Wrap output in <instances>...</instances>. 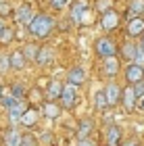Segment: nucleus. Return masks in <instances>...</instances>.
<instances>
[{"label": "nucleus", "instance_id": "29", "mask_svg": "<svg viewBox=\"0 0 144 146\" xmlns=\"http://www.w3.org/2000/svg\"><path fill=\"white\" fill-rule=\"evenodd\" d=\"M50 6L54 11H63L65 6H69V0H50Z\"/></svg>", "mask_w": 144, "mask_h": 146}, {"label": "nucleus", "instance_id": "22", "mask_svg": "<svg viewBox=\"0 0 144 146\" xmlns=\"http://www.w3.org/2000/svg\"><path fill=\"white\" fill-rule=\"evenodd\" d=\"M61 92H63V84L61 82H50L48 84V92H46V96H48V100H56L58 96H61Z\"/></svg>", "mask_w": 144, "mask_h": 146}, {"label": "nucleus", "instance_id": "10", "mask_svg": "<svg viewBox=\"0 0 144 146\" xmlns=\"http://www.w3.org/2000/svg\"><path fill=\"white\" fill-rule=\"evenodd\" d=\"M61 104H56L54 100H46L42 104V115L46 117V119H58L61 117Z\"/></svg>", "mask_w": 144, "mask_h": 146}, {"label": "nucleus", "instance_id": "40", "mask_svg": "<svg viewBox=\"0 0 144 146\" xmlns=\"http://www.w3.org/2000/svg\"><path fill=\"white\" fill-rule=\"evenodd\" d=\"M140 48H144V34H142V40H140Z\"/></svg>", "mask_w": 144, "mask_h": 146}, {"label": "nucleus", "instance_id": "23", "mask_svg": "<svg viewBox=\"0 0 144 146\" xmlns=\"http://www.w3.org/2000/svg\"><path fill=\"white\" fill-rule=\"evenodd\" d=\"M94 107H96L98 111L109 109V100H107V96H104V90H98L96 94H94Z\"/></svg>", "mask_w": 144, "mask_h": 146}, {"label": "nucleus", "instance_id": "25", "mask_svg": "<svg viewBox=\"0 0 144 146\" xmlns=\"http://www.w3.org/2000/svg\"><path fill=\"white\" fill-rule=\"evenodd\" d=\"M136 50H138V46H136V44H125V46H123V50H121V54H123L125 61H134Z\"/></svg>", "mask_w": 144, "mask_h": 146}, {"label": "nucleus", "instance_id": "16", "mask_svg": "<svg viewBox=\"0 0 144 146\" xmlns=\"http://www.w3.org/2000/svg\"><path fill=\"white\" fill-rule=\"evenodd\" d=\"M27 109L23 104V100H17L13 107L9 109V121H11V125H15V123H19V119H21V115H23V111Z\"/></svg>", "mask_w": 144, "mask_h": 146}, {"label": "nucleus", "instance_id": "28", "mask_svg": "<svg viewBox=\"0 0 144 146\" xmlns=\"http://www.w3.org/2000/svg\"><path fill=\"white\" fill-rule=\"evenodd\" d=\"M132 88H134V94H136V98H142V96H144V79H142V82H136V84H132Z\"/></svg>", "mask_w": 144, "mask_h": 146}, {"label": "nucleus", "instance_id": "31", "mask_svg": "<svg viewBox=\"0 0 144 146\" xmlns=\"http://www.w3.org/2000/svg\"><path fill=\"white\" fill-rule=\"evenodd\" d=\"M11 69V58L9 54H0V71H6Z\"/></svg>", "mask_w": 144, "mask_h": 146}, {"label": "nucleus", "instance_id": "15", "mask_svg": "<svg viewBox=\"0 0 144 146\" xmlns=\"http://www.w3.org/2000/svg\"><path fill=\"white\" fill-rule=\"evenodd\" d=\"M84 79H86V71H84V67H73L69 71V75H67V84L71 86H82L84 84Z\"/></svg>", "mask_w": 144, "mask_h": 146}, {"label": "nucleus", "instance_id": "12", "mask_svg": "<svg viewBox=\"0 0 144 146\" xmlns=\"http://www.w3.org/2000/svg\"><path fill=\"white\" fill-rule=\"evenodd\" d=\"M121 102H123V107H125V111H134V109H136V102H138V98H136L132 86H127V88L121 92Z\"/></svg>", "mask_w": 144, "mask_h": 146}, {"label": "nucleus", "instance_id": "3", "mask_svg": "<svg viewBox=\"0 0 144 146\" xmlns=\"http://www.w3.org/2000/svg\"><path fill=\"white\" fill-rule=\"evenodd\" d=\"M58 98H61V109H67V111L75 109L77 100H80V96H77V88H75V86H71V84H65Z\"/></svg>", "mask_w": 144, "mask_h": 146}, {"label": "nucleus", "instance_id": "33", "mask_svg": "<svg viewBox=\"0 0 144 146\" xmlns=\"http://www.w3.org/2000/svg\"><path fill=\"white\" fill-rule=\"evenodd\" d=\"M0 100H2V104H4L6 109H11L13 104H15V102L19 100V98H15V96H4V98H0Z\"/></svg>", "mask_w": 144, "mask_h": 146}, {"label": "nucleus", "instance_id": "7", "mask_svg": "<svg viewBox=\"0 0 144 146\" xmlns=\"http://www.w3.org/2000/svg\"><path fill=\"white\" fill-rule=\"evenodd\" d=\"M100 23H102L104 31H113L117 25H119V15H117L115 11H104L102 17H100Z\"/></svg>", "mask_w": 144, "mask_h": 146}, {"label": "nucleus", "instance_id": "35", "mask_svg": "<svg viewBox=\"0 0 144 146\" xmlns=\"http://www.w3.org/2000/svg\"><path fill=\"white\" fill-rule=\"evenodd\" d=\"M13 96H15V98H21L23 96V88H21V86H13Z\"/></svg>", "mask_w": 144, "mask_h": 146}, {"label": "nucleus", "instance_id": "6", "mask_svg": "<svg viewBox=\"0 0 144 146\" xmlns=\"http://www.w3.org/2000/svg\"><path fill=\"white\" fill-rule=\"evenodd\" d=\"M21 131L15 129V127H6L2 131V142L4 146H21Z\"/></svg>", "mask_w": 144, "mask_h": 146}, {"label": "nucleus", "instance_id": "26", "mask_svg": "<svg viewBox=\"0 0 144 146\" xmlns=\"http://www.w3.org/2000/svg\"><path fill=\"white\" fill-rule=\"evenodd\" d=\"M11 40H13V29L11 27H4L2 31H0V44H11Z\"/></svg>", "mask_w": 144, "mask_h": 146}, {"label": "nucleus", "instance_id": "20", "mask_svg": "<svg viewBox=\"0 0 144 146\" xmlns=\"http://www.w3.org/2000/svg\"><path fill=\"white\" fill-rule=\"evenodd\" d=\"M142 15H144V0H132L127 6V19L142 17Z\"/></svg>", "mask_w": 144, "mask_h": 146}, {"label": "nucleus", "instance_id": "4", "mask_svg": "<svg viewBox=\"0 0 144 146\" xmlns=\"http://www.w3.org/2000/svg\"><path fill=\"white\" fill-rule=\"evenodd\" d=\"M125 79H127V84L142 82L144 79V67H140V65H136V63H129L125 67Z\"/></svg>", "mask_w": 144, "mask_h": 146}, {"label": "nucleus", "instance_id": "30", "mask_svg": "<svg viewBox=\"0 0 144 146\" xmlns=\"http://www.w3.org/2000/svg\"><path fill=\"white\" fill-rule=\"evenodd\" d=\"M132 63H136V65H140V67H144V48H140L138 46V50H136V56H134V61Z\"/></svg>", "mask_w": 144, "mask_h": 146}, {"label": "nucleus", "instance_id": "2", "mask_svg": "<svg viewBox=\"0 0 144 146\" xmlns=\"http://www.w3.org/2000/svg\"><path fill=\"white\" fill-rule=\"evenodd\" d=\"M94 52H96V56H100V58L115 56V52H117L115 40H111V38H98L96 44H94Z\"/></svg>", "mask_w": 144, "mask_h": 146}, {"label": "nucleus", "instance_id": "18", "mask_svg": "<svg viewBox=\"0 0 144 146\" xmlns=\"http://www.w3.org/2000/svg\"><path fill=\"white\" fill-rule=\"evenodd\" d=\"M107 144L109 146H121V127L119 125H111L107 129Z\"/></svg>", "mask_w": 144, "mask_h": 146}, {"label": "nucleus", "instance_id": "5", "mask_svg": "<svg viewBox=\"0 0 144 146\" xmlns=\"http://www.w3.org/2000/svg\"><path fill=\"white\" fill-rule=\"evenodd\" d=\"M15 19H17V23H21V25H29L31 23V19H34V11H31V4H21L19 9L15 11Z\"/></svg>", "mask_w": 144, "mask_h": 146}, {"label": "nucleus", "instance_id": "11", "mask_svg": "<svg viewBox=\"0 0 144 146\" xmlns=\"http://www.w3.org/2000/svg\"><path fill=\"white\" fill-rule=\"evenodd\" d=\"M38 119H40V113H38L36 109H25L21 119H19V123H21L23 127H34V125L38 123Z\"/></svg>", "mask_w": 144, "mask_h": 146}, {"label": "nucleus", "instance_id": "17", "mask_svg": "<svg viewBox=\"0 0 144 146\" xmlns=\"http://www.w3.org/2000/svg\"><path fill=\"white\" fill-rule=\"evenodd\" d=\"M119 61H117L115 56H109V58H104V65H102V71H104V75H109V77H115L117 73H119Z\"/></svg>", "mask_w": 144, "mask_h": 146}, {"label": "nucleus", "instance_id": "37", "mask_svg": "<svg viewBox=\"0 0 144 146\" xmlns=\"http://www.w3.org/2000/svg\"><path fill=\"white\" fill-rule=\"evenodd\" d=\"M40 140H42V142H48V144H50V140H52V138H50V131H42V138H40Z\"/></svg>", "mask_w": 144, "mask_h": 146}, {"label": "nucleus", "instance_id": "1", "mask_svg": "<svg viewBox=\"0 0 144 146\" xmlns=\"http://www.w3.org/2000/svg\"><path fill=\"white\" fill-rule=\"evenodd\" d=\"M27 27H29V34L34 38L42 40V38H48L52 34L54 21H52V17H48L46 13H40V15H34V19H31V23Z\"/></svg>", "mask_w": 144, "mask_h": 146}, {"label": "nucleus", "instance_id": "27", "mask_svg": "<svg viewBox=\"0 0 144 146\" xmlns=\"http://www.w3.org/2000/svg\"><path fill=\"white\" fill-rule=\"evenodd\" d=\"M21 146H38V140L34 134H23L21 136Z\"/></svg>", "mask_w": 144, "mask_h": 146}, {"label": "nucleus", "instance_id": "39", "mask_svg": "<svg viewBox=\"0 0 144 146\" xmlns=\"http://www.w3.org/2000/svg\"><path fill=\"white\" fill-rule=\"evenodd\" d=\"M4 27H6V25H4V21H2V19H0V31H2Z\"/></svg>", "mask_w": 144, "mask_h": 146}, {"label": "nucleus", "instance_id": "32", "mask_svg": "<svg viewBox=\"0 0 144 146\" xmlns=\"http://www.w3.org/2000/svg\"><path fill=\"white\" fill-rule=\"evenodd\" d=\"M13 13V6L9 2H0V17H6V15H11Z\"/></svg>", "mask_w": 144, "mask_h": 146}, {"label": "nucleus", "instance_id": "21", "mask_svg": "<svg viewBox=\"0 0 144 146\" xmlns=\"http://www.w3.org/2000/svg\"><path fill=\"white\" fill-rule=\"evenodd\" d=\"M36 63L40 67H46V65L52 63V50L50 48H40L38 50V56H36Z\"/></svg>", "mask_w": 144, "mask_h": 146}, {"label": "nucleus", "instance_id": "24", "mask_svg": "<svg viewBox=\"0 0 144 146\" xmlns=\"http://www.w3.org/2000/svg\"><path fill=\"white\" fill-rule=\"evenodd\" d=\"M38 50H40V48H38L36 44H25L21 52H23V56H25V61H36Z\"/></svg>", "mask_w": 144, "mask_h": 146}, {"label": "nucleus", "instance_id": "34", "mask_svg": "<svg viewBox=\"0 0 144 146\" xmlns=\"http://www.w3.org/2000/svg\"><path fill=\"white\" fill-rule=\"evenodd\" d=\"M121 146H142L136 138H129V140H121Z\"/></svg>", "mask_w": 144, "mask_h": 146}, {"label": "nucleus", "instance_id": "9", "mask_svg": "<svg viewBox=\"0 0 144 146\" xmlns=\"http://www.w3.org/2000/svg\"><path fill=\"white\" fill-rule=\"evenodd\" d=\"M121 92H123V90H121L115 82L109 84L107 88H104V96H107V100H109V107H115L117 102H121Z\"/></svg>", "mask_w": 144, "mask_h": 146}, {"label": "nucleus", "instance_id": "36", "mask_svg": "<svg viewBox=\"0 0 144 146\" xmlns=\"http://www.w3.org/2000/svg\"><path fill=\"white\" fill-rule=\"evenodd\" d=\"M75 146H96L92 140H88V138H86V140H77V144Z\"/></svg>", "mask_w": 144, "mask_h": 146}, {"label": "nucleus", "instance_id": "19", "mask_svg": "<svg viewBox=\"0 0 144 146\" xmlns=\"http://www.w3.org/2000/svg\"><path fill=\"white\" fill-rule=\"evenodd\" d=\"M9 58H11V69H15V71H21L25 67V63H27L21 50H13L9 54Z\"/></svg>", "mask_w": 144, "mask_h": 146}, {"label": "nucleus", "instance_id": "14", "mask_svg": "<svg viewBox=\"0 0 144 146\" xmlns=\"http://www.w3.org/2000/svg\"><path fill=\"white\" fill-rule=\"evenodd\" d=\"M92 129H94V123H92V119L90 117H84L80 125H77V140H86V138L92 134Z\"/></svg>", "mask_w": 144, "mask_h": 146}, {"label": "nucleus", "instance_id": "8", "mask_svg": "<svg viewBox=\"0 0 144 146\" xmlns=\"http://www.w3.org/2000/svg\"><path fill=\"white\" fill-rule=\"evenodd\" d=\"M142 34H144V19L142 17L127 19V36L129 38H140Z\"/></svg>", "mask_w": 144, "mask_h": 146}, {"label": "nucleus", "instance_id": "41", "mask_svg": "<svg viewBox=\"0 0 144 146\" xmlns=\"http://www.w3.org/2000/svg\"><path fill=\"white\" fill-rule=\"evenodd\" d=\"M0 98H2V86H0Z\"/></svg>", "mask_w": 144, "mask_h": 146}, {"label": "nucleus", "instance_id": "38", "mask_svg": "<svg viewBox=\"0 0 144 146\" xmlns=\"http://www.w3.org/2000/svg\"><path fill=\"white\" fill-rule=\"evenodd\" d=\"M136 107H138L140 111H144V96H142V98H138V102H136Z\"/></svg>", "mask_w": 144, "mask_h": 146}, {"label": "nucleus", "instance_id": "13", "mask_svg": "<svg viewBox=\"0 0 144 146\" xmlns=\"http://www.w3.org/2000/svg\"><path fill=\"white\" fill-rule=\"evenodd\" d=\"M88 11V2L86 0H77V2H73L71 4V21L73 23H80V19L84 17V13Z\"/></svg>", "mask_w": 144, "mask_h": 146}]
</instances>
